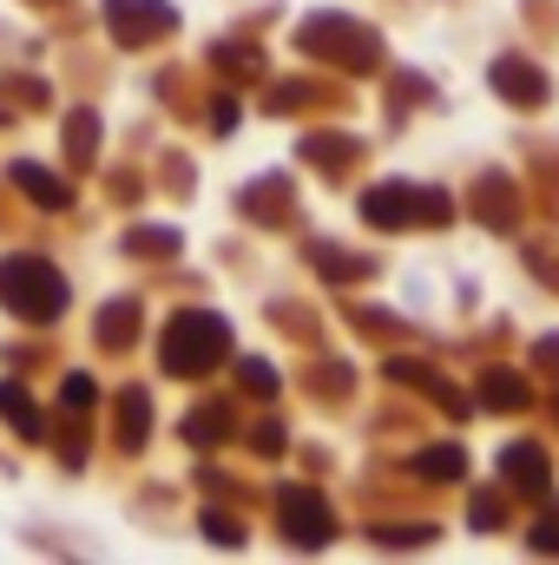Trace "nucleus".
Instances as JSON below:
<instances>
[{
    "label": "nucleus",
    "mask_w": 559,
    "mask_h": 565,
    "mask_svg": "<svg viewBox=\"0 0 559 565\" xmlns=\"http://www.w3.org/2000/svg\"><path fill=\"white\" fill-rule=\"evenodd\" d=\"M224 342H231L224 322H211V316H178L171 335H165V349H171L165 369H171V375H198V369H211V362L224 355Z\"/></svg>",
    "instance_id": "nucleus-2"
},
{
    "label": "nucleus",
    "mask_w": 559,
    "mask_h": 565,
    "mask_svg": "<svg viewBox=\"0 0 559 565\" xmlns=\"http://www.w3.org/2000/svg\"><path fill=\"white\" fill-rule=\"evenodd\" d=\"M139 427H145V395H126V447L139 440Z\"/></svg>",
    "instance_id": "nucleus-7"
},
{
    "label": "nucleus",
    "mask_w": 559,
    "mask_h": 565,
    "mask_svg": "<svg viewBox=\"0 0 559 565\" xmlns=\"http://www.w3.org/2000/svg\"><path fill=\"white\" fill-rule=\"evenodd\" d=\"M244 382H251V388H271V382H277V375H271V369H264V362H244Z\"/></svg>",
    "instance_id": "nucleus-10"
},
{
    "label": "nucleus",
    "mask_w": 559,
    "mask_h": 565,
    "mask_svg": "<svg viewBox=\"0 0 559 565\" xmlns=\"http://www.w3.org/2000/svg\"><path fill=\"white\" fill-rule=\"evenodd\" d=\"M434 480H447V473H461V460H454V447H428V460H421Z\"/></svg>",
    "instance_id": "nucleus-6"
},
{
    "label": "nucleus",
    "mask_w": 559,
    "mask_h": 565,
    "mask_svg": "<svg viewBox=\"0 0 559 565\" xmlns=\"http://www.w3.org/2000/svg\"><path fill=\"white\" fill-rule=\"evenodd\" d=\"M66 408H93V382H86V375L66 382Z\"/></svg>",
    "instance_id": "nucleus-8"
},
{
    "label": "nucleus",
    "mask_w": 559,
    "mask_h": 565,
    "mask_svg": "<svg viewBox=\"0 0 559 565\" xmlns=\"http://www.w3.org/2000/svg\"><path fill=\"white\" fill-rule=\"evenodd\" d=\"M0 408L13 415V427H20V434H40V415L27 408V388H13V382H7V388H0Z\"/></svg>",
    "instance_id": "nucleus-4"
},
{
    "label": "nucleus",
    "mask_w": 559,
    "mask_h": 565,
    "mask_svg": "<svg viewBox=\"0 0 559 565\" xmlns=\"http://www.w3.org/2000/svg\"><path fill=\"white\" fill-rule=\"evenodd\" d=\"M500 79H520V66H500ZM514 99H534V73H527V86H507Z\"/></svg>",
    "instance_id": "nucleus-9"
},
{
    "label": "nucleus",
    "mask_w": 559,
    "mask_h": 565,
    "mask_svg": "<svg viewBox=\"0 0 559 565\" xmlns=\"http://www.w3.org/2000/svg\"><path fill=\"white\" fill-rule=\"evenodd\" d=\"M283 526H289L296 546H323V540L336 533V520H329L323 500H309V493H283Z\"/></svg>",
    "instance_id": "nucleus-3"
},
{
    "label": "nucleus",
    "mask_w": 559,
    "mask_h": 565,
    "mask_svg": "<svg viewBox=\"0 0 559 565\" xmlns=\"http://www.w3.org/2000/svg\"><path fill=\"white\" fill-rule=\"evenodd\" d=\"M13 178H20V184H33V198H40V204H60V198H66V191H60V178H46V171H33V164H13Z\"/></svg>",
    "instance_id": "nucleus-5"
},
{
    "label": "nucleus",
    "mask_w": 559,
    "mask_h": 565,
    "mask_svg": "<svg viewBox=\"0 0 559 565\" xmlns=\"http://www.w3.org/2000/svg\"><path fill=\"white\" fill-rule=\"evenodd\" d=\"M0 296H7L13 316L46 322V316H60L66 282H60V270H46V264H33V257H13V264H0Z\"/></svg>",
    "instance_id": "nucleus-1"
}]
</instances>
